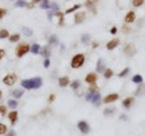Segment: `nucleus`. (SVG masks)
Segmentation results:
<instances>
[{"instance_id":"1","label":"nucleus","mask_w":145,"mask_h":136,"mask_svg":"<svg viewBox=\"0 0 145 136\" xmlns=\"http://www.w3.org/2000/svg\"><path fill=\"white\" fill-rule=\"evenodd\" d=\"M43 85V79L40 77H35L31 79H24L21 81V86L26 89H37Z\"/></svg>"},{"instance_id":"2","label":"nucleus","mask_w":145,"mask_h":136,"mask_svg":"<svg viewBox=\"0 0 145 136\" xmlns=\"http://www.w3.org/2000/svg\"><path fill=\"white\" fill-rule=\"evenodd\" d=\"M84 61H85V56L83 55V54H77V55H75L71 59V67L72 68L82 67Z\"/></svg>"},{"instance_id":"3","label":"nucleus","mask_w":145,"mask_h":136,"mask_svg":"<svg viewBox=\"0 0 145 136\" xmlns=\"http://www.w3.org/2000/svg\"><path fill=\"white\" fill-rule=\"evenodd\" d=\"M29 50H30L29 45H27V43H21V45H19L17 47L16 55L18 56V57H22V56L26 55V54H27Z\"/></svg>"},{"instance_id":"4","label":"nucleus","mask_w":145,"mask_h":136,"mask_svg":"<svg viewBox=\"0 0 145 136\" xmlns=\"http://www.w3.org/2000/svg\"><path fill=\"white\" fill-rule=\"evenodd\" d=\"M16 80H17V76L15 74H9V75H7L4 78V83L8 86H12L16 83Z\"/></svg>"},{"instance_id":"5","label":"nucleus","mask_w":145,"mask_h":136,"mask_svg":"<svg viewBox=\"0 0 145 136\" xmlns=\"http://www.w3.org/2000/svg\"><path fill=\"white\" fill-rule=\"evenodd\" d=\"M124 53H125L127 56H129V57H132V56L135 55V53H136L135 46H134L133 43H128V45H126V47L124 48Z\"/></svg>"},{"instance_id":"6","label":"nucleus","mask_w":145,"mask_h":136,"mask_svg":"<svg viewBox=\"0 0 145 136\" xmlns=\"http://www.w3.org/2000/svg\"><path fill=\"white\" fill-rule=\"evenodd\" d=\"M78 128L79 130L83 133V134H87V133H89V125L87 124L86 122H84V120H82V122L78 123Z\"/></svg>"},{"instance_id":"7","label":"nucleus","mask_w":145,"mask_h":136,"mask_svg":"<svg viewBox=\"0 0 145 136\" xmlns=\"http://www.w3.org/2000/svg\"><path fill=\"white\" fill-rule=\"evenodd\" d=\"M118 99V95L117 94H110L104 98V103L105 104H110V103H113Z\"/></svg>"},{"instance_id":"8","label":"nucleus","mask_w":145,"mask_h":136,"mask_svg":"<svg viewBox=\"0 0 145 136\" xmlns=\"http://www.w3.org/2000/svg\"><path fill=\"white\" fill-rule=\"evenodd\" d=\"M85 17H86V14L85 12H77L76 15H75V22L76 24H81L85 20Z\"/></svg>"},{"instance_id":"9","label":"nucleus","mask_w":145,"mask_h":136,"mask_svg":"<svg viewBox=\"0 0 145 136\" xmlns=\"http://www.w3.org/2000/svg\"><path fill=\"white\" fill-rule=\"evenodd\" d=\"M118 43H120V40H118V39H113V40H111V41L107 42V45H106V48H107L108 50H113L114 48L117 47Z\"/></svg>"},{"instance_id":"10","label":"nucleus","mask_w":145,"mask_h":136,"mask_svg":"<svg viewBox=\"0 0 145 136\" xmlns=\"http://www.w3.org/2000/svg\"><path fill=\"white\" fill-rule=\"evenodd\" d=\"M135 18H136L135 12H134V11H128L127 15L125 16V21L127 22V24H131V22H133L134 20H135Z\"/></svg>"},{"instance_id":"11","label":"nucleus","mask_w":145,"mask_h":136,"mask_svg":"<svg viewBox=\"0 0 145 136\" xmlns=\"http://www.w3.org/2000/svg\"><path fill=\"white\" fill-rule=\"evenodd\" d=\"M85 80H86V83H88V84H95V81L97 80V76L95 75V74L90 73V74H88V75L86 76Z\"/></svg>"},{"instance_id":"12","label":"nucleus","mask_w":145,"mask_h":136,"mask_svg":"<svg viewBox=\"0 0 145 136\" xmlns=\"http://www.w3.org/2000/svg\"><path fill=\"white\" fill-rule=\"evenodd\" d=\"M105 69V64L102 59H98L97 61V66H96V71L97 73H103Z\"/></svg>"},{"instance_id":"13","label":"nucleus","mask_w":145,"mask_h":136,"mask_svg":"<svg viewBox=\"0 0 145 136\" xmlns=\"http://www.w3.org/2000/svg\"><path fill=\"white\" fill-rule=\"evenodd\" d=\"M92 103L94 105H96V106H99L100 105V94L99 93L94 94V96H93V98H92Z\"/></svg>"},{"instance_id":"14","label":"nucleus","mask_w":145,"mask_h":136,"mask_svg":"<svg viewBox=\"0 0 145 136\" xmlns=\"http://www.w3.org/2000/svg\"><path fill=\"white\" fill-rule=\"evenodd\" d=\"M133 102H134L133 97H127V98H125L123 101V106L125 107V108H129V107H131V105L133 104Z\"/></svg>"},{"instance_id":"15","label":"nucleus","mask_w":145,"mask_h":136,"mask_svg":"<svg viewBox=\"0 0 145 136\" xmlns=\"http://www.w3.org/2000/svg\"><path fill=\"white\" fill-rule=\"evenodd\" d=\"M8 117H9V119H10V122H11V124L14 125L15 123L17 122V118H18V113L17 112H11V113H9V115H8Z\"/></svg>"},{"instance_id":"16","label":"nucleus","mask_w":145,"mask_h":136,"mask_svg":"<svg viewBox=\"0 0 145 136\" xmlns=\"http://www.w3.org/2000/svg\"><path fill=\"white\" fill-rule=\"evenodd\" d=\"M58 83H59V86L60 87H66L69 84V78L68 77H60Z\"/></svg>"},{"instance_id":"17","label":"nucleus","mask_w":145,"mask_h":136,"mask_svg":"<svg viewBox=\"0 0 145 136\" xmlns=\"http://www.w3.org/2000/svg\"><path fill=\"white\" fill-rule=\"evenodd\" d=\"M30 51H31L32 54H39V51H40V46L38 45V43H33V45L30 47Z\"/></svg>"},{"instance_id":"18","label":"nucleus","mask_w":145,"mask_h":136,"mask_svg":"<svg viewBox=\"0 0 145 136\" xmlns=\"http://www.w3.org/2000/svg\"><path fill=\"white\" fill-rule=\"evenodd\" d=\"M41 55L44 56V57L48 58L49 56H50V50H49V48L47 46H45V47H43V49H41Z\"/></svg>"},{"instance_id":"19","label":"nucleus","mask_w":145,"mask_h":136,"mask_svg":"<svg viewBox=\"0 0 145 136\" xmlns=\"http://www.w3.org/2000/svg\"><path fill=\"white\" fill-rule=\"evenodd\" d=\"M21 30H22V32H24V35L26 36V37H30V36L32 35V30L30 29V28H28V27H22Z\"/></svg>"},{"instance_id":"20","label":"nucleus","mask_w":145,"mask_h":136,"mask_svg":"<svg viewBox=\"0 0 145 136\" xmlns=\"http://www.w3.org/2000/svg\"><path fill=\"white\" fill-rule=\"evenodd\" d=\"M132 81L135 83V84H141L142 81H143V77H142L141 75H135L133 78H132Z\"/></svg>"},{"instance_id":"21","label":"nucleus","mask_w":145,"mask_h":136,"mask_svg":"<svg viewBox=\"0 0 145 136\" xmlns=\"http://www.w3.org/2000/svg\"><path fill=\"white\" fill-rule=\"evenodd\" d=\"M11 94H12V96H14L15 98H20V97L24 95V92L20 90V89H16V90H14Z\"/></svg>"},{"instance_id":"22","label":"nucleus","mask_w":145,"mask_h":136,"mask_svg":"<svg viewBox=\"0 0 145 136\" xmlns=\"http://www.w3.org/2000/svg\"><path fill=\"white\" fill-rule=\"evenodd\" d=\"M48 42L50 43V45H57V42H58V39H57V36H56V35L50 36V37H49Z\"/></svg>"},{"instance_id":"23","label":"nucleus","mask_w":145,"mask_h":136,"mask_svg":"<svg viewBox=\"0 0 145 136\" xmlns=\"http://www.w3.org/2000/svg\"><path fill=\"white\" fill-rule=\"evenodd\" d=\"M79 8H81V5H75V6H72L71 8L67 9L66 11H65V14H66V15H68V14H70V12L75 11V10H77V9H79Z\"/></svg>"},{"instance_id":"24","label":"nucleus","mask_w":145,"mask_h":136,"mask_svg":"<svg viewBox=\"0 0 145 136\" xmlns=\"http://www.w3.org/2000/svg\"><path fill=\"white\" fill-rule=\"evenodd\" d=\"M56 16L59 18V25L63 26V25H64V14H63V12L57 11V12H56Z\"/></svg>"},{"instance_id":"25","label":"nucleus","mask_w":145,"mask_h":136,"mask_svg":"<svg viewBox=\"0 0 145 136\" xmlns=\"http://www.w3.org/2000/svg\"><path fill=\"white\" fill-rule=\"evenodd\" d=\"M40 8L41 9H49L50 8V5H49L48 0H43V4H40Z\"/></svg>"},{"instance_id":"26","label":"nucleus","mask_w":145,"mask_h":136,"mask_svg":"<svg viewBox=\"0 0 145 136\" xmlns=\"http://www.w3.org/2000/svg\"><path fill=\"white\" fill-rule=\"evenodd\" d=\"M96 2H97V0H87V1H86V6L88 7V8H90L92 10H94V9H93V6H94ZM94 11H95V10H94Z\"/></svg>"},{"instance_id":"27","label":"nucleus","mask_w":145,"mask_h":136,"mask_svg":"<svg viewBox=\"0 0 145 136\" xmlns=\"http://www.w3.org/2000/svg\"><path fill=\"white\" fill-rule=\"evenodd\" d=\"M89 38H90V36H89L88 34H85V35H83V36H82V42L86 45V43L89 41Z\"/></svg>"},{"instance_id":"28","label":"nucleus","mask_w":145,"mask_h":136,"mask_svg":"<svg viewBox=\"0 0 145 136\" xmlns=\"http://www.w3.org/2000/svg\"><path fill=\"white\" fill-rule=\"evenodd\" d=\"M15 6L16 7H26L27 6V2H26L25 0H17V2L15 4Z\"/></svg>"},{"instance_id":"29","label":"nucleus","mask_w":145,"mask_h":136,"mask_svg":"<svg viewBox=\"0 0 145 136\" xmlns=\"http://www.w3.org/2000/svg\"><path fill=\"white\" fill-rule=\"evenodd\" d=\"M89 93H93V94L98 93V87L95 84H92V86L89 87Z\"/></svg>"},{"instance_id":"30","label":"nucleus","mask_w":145,"mask_h":136,"mask_svg":"<svg viewBox=\"0 0 145 136\" xmlns=\"http://www.w3.org/2000/svg\"><path fill=\"white\" fill-rule=\"evenodd\" d=\"M113 76V70L112 69H106L104 71V77L105 78H111Z\"/></svg>"},{"instance_id":"31","label":"nucleus","mask_w":145,"mask_h":136,"mask_svg":"<svg viewBox=\"0 0 145 136\" xmlns=\"http://www.w3.org/2000/svg\"><path fill=\"white\" fill-rule=\"evenodd\" d=\"M18 105V103L16 101H14V99H10V101H8V106L10 107V108H16Z\"/></svg>"},{"instance_id":"32","label":"nucleus","mask_w":145,"mask_h":136,"mask_svg":"<svg viewBox=\"0 0 145 136\" xmlns=\"http://www.w3.org/2000/svg\"><path fill=\"white\" fill-rule=\"evenodd\" d=\"M9 36V32H8V30H1L0 31V39H4V38H7Z\"/></svg>"},{"instance_id":"33","label":"nucleus","mask_w":145,"mask_h":136,"mask_svg":"<svg viewBox=\"0 0 145 136\" xmlns=\"http://www.w3.org/2000/svg\"><path fill=\"white\" fill-rule=\"evenodd\" d=\"M19 38H20V36L18 35V34H16V35H12V36H10V41L11 42H16V41H18L19 40Z\"/></svg>"},{"instance_id":"34","label":"nucleus","mask_w":145,"mask_h":136,"mask_svg":"<svg viewBox=\"0 0 145 136\" xmlns=\"http://www.w3.org/2000/svg\"><path fill=\"white\" fill-rule=\"evenodd\" d=\"M144 4V0H133V6L134 7H139Z\"/></svg>"},{"instance_id":"35","label":"nucleus","mask_w":145,"mask_h":136,"mask_svg":"<svg viewBox=\"0 0 145 136\" xmlns=\"http://www.w3.org/2000/svg\"><path fill=\"white\" fill-rule=\"evenodd\" d=\"M79 85H81V83H79V80H74L72 83L70 84V86H71V88L72 89H77L79 87Z\"/></svg>"},{"instance_id":"36","label":"nucleus","mask_w":145,"mask_h":136,"mask_svg":"<svg viewBox=\"0 0 145 136\" xmlns=\"http://www.w3.org/2000/svg\"><path fill=\"white\" fill-rule=\"evenodd\" d=\"M114 112H115V108H106L104 111V115L108 116V115H112Z\"/></svg>"},{"instance_id":"37","label":"nucleus","mask_w":145,"mask_h":136,"mask_svg":"<svg viewBox=\"0 0 145 136\" xmlns=\"http://www.w3.org/2000/svg\"><path fill=\"white\" fill-rule=\"evenodd\" d=\"M7 132V126L5 124H0V135H4Z\"/></svg>"},{"instance_id":"38","label":"nucleus","mask_w":145,"mask_h":136,"mask_svg":"<svg viewBox=\"0 0 145 136\" xmlns=\"http://www.w3.org/2000/svg\"><path fill=\"white\" fill-rule=\"evenodd\" d=\"M128 73H129V68H125V69H124V70H122L121 73L118 74V76H120V77H124V76H126V75H127Z\"/></svg>"},{"instance_id":"39","label":"nucleus","mask_w":145,"mask_h":136,"mask_svg":"<svg viewBox=\"0 0 145 136\" xmlns=\"http://www.w3.org/2000/svg\"><path fill=\"white\" fill-rule=\"evenodd\" d=\"M49 65H50V60H49L48 58H46L45 61H44V67H45V68H48Z\"/></svg>"},{"instance_id":"40","label":"nucleus","mask_w":145,"mask_h":136,"mask_svg":"<svg viewBox=\"0 0 145 136\" xmlns=\"http://www.w3.org/2000/svg\"><path fill=\"white\" fill-rule=\"evenodd\" d=\"M6 111H7L6 106H4V105H2V106H0V114H1V115L6 114Z\"/></svg>"},{"instance_id":"41","label":"nucleus","mask_w":145,"mask_h":136,"mask_svg":"<svg viewBox=\"0 0 145 136\" xmlns=\"http://www.w3.org/2000/svg\"><path fill=\"white\" fill-rule=\"evenodd\" d=\"M93 96H94V94H93V93H88V94H87V95H86V101H87V102L92 101Z\"/></svg>"},{"instance_id":"42","label":"nucleus","mask_w":145,"mask_h":136,"mask_svg":"<svg viewBox=\"0 0 145 136\" xmlns=\"http://www.w3.org/2000/svg\"><path fill=\"white\" fill-rule=\"evenodd\" d=\"M5 15H6V10H5V9H0V19H1V18H4Z\"/></svg>"},{"instance_id":"43","label":"nucleus","mask_w":145,"mask_h":136,"mask_svg":"<svg viewBox=\"0 0 145 136\" xmlns=\"http://www.w3.org/2000/svg\"><path fill=\"white\" fill-rule=\"evenodd\" d=\"M51 8H53V10H54V11H57V10L59 9V7L57 6L56 4H51Z\"/></svg>"},{"instance_id":"44","label":"nucleus","mask_w":145,"mask_h":136,"mask_svg":"<svg viewBox=\"0 0 145 136\" xmlns=\"http://www.w3.org/2000/svg\"><path fill=\"white\" fill-rule=\"evenodd\" d=\"M116 32H117V28L116 27H113L112 29H111V34H113V35H115Z\"/></svg>"},{"instance_id":"45","label":"nucleus","mask_w":145,"mask_h":136,"mask_svg":"<svg viewBox=\"0 0 145 136\" xmlns=\"http://www.w3.org/2000/svg\"><path fill=\"white\" fill-rule=\"evenodd\" d=\"M49 103H53L54 101H55V95H50V96H49Z\"/></svg>"},{"instance_id":"46","label":"nucleus","mask_w":145,"mask_h":136,"mask_svg":"<svg viewBox=\"0 0 145 136\" xmlns=\"http://www.w3.org/2000/svg\"><path fill=\"white\" fill-rule=\"evenodd\" d=\"M5 56V50H2V49H0V60L2 59V57Z\"/></svg>"},{"instance_id":"47","label":"nucleus","mask_w":145,"mask_h":136,"mask_svg":"<svg viewBox=\"0 0 145 136\" xmlns=\"http://www.w3.org/2000/svg\"><path fill=\"white\" fill-rule=\"evenodd\" d=\"M7 136H16V133H15L14 130H11V132L8 133V135H7Z\"/></svg>"},{"instance_id":"48","label":"nucleus","mask_w":145,"mask_h":136,"mask_svg":"<svg viewBox=\"0 0 145 136\" xmlns=\"http://www.w3.org/2000/svg\"><path fill=\"white\" fill-rule=\"evenodd\" d=\"M120 118H121V119H123V120H126V118H127V117H126V115H121Z\"/></svg>"},{"instance_id":"49","label":"nucleus","mask_w":145,"mask_h":136,"mask_svg":"<svg viewBox=\"0 0 145 136\" xmlns=\"http://www.w3.org/2000/svg\"><path fill=\"white\" fill-rule=\"evenodd\" d=\"M51 12H53V11H50L48 14V18H49V19H51V18H53V14H51Z\"/></svg>"},{"instance_id":"50","label":"nucleus","mask_w":145,"mask_h":136,"mask_svg":"<svg viewBox=\"0 0 145 136\" xmlns=\"http://www.w3.org/2000/svg\"><path fill=\"white\" fill-rule=\"evenodd\" d=\"M97 46H98V43H97V42H93V47H94V48H96Z\"/></svg>"},{"instance_id":"51","label":"nucleus","mask_w":145,"mask_h":136,"mask_svg":"<svg viewBox=\"0 0 145 136\" xmlns=\"http://www.w3.org/2000/svg\"><path fill=\"white\" fill-rule=\"evenodd\" d=\"M40 1H43V0H33V2H40Z\"/></svg>"},{"instance_id":"52","label":"nucleus","mask_w":145,"mask_h":136,"mask_svg":"<svg viewBox=\"0 0 145 136\" xmlns=\"http://www.w3.org/2000/svg\"><path fill=\"white\" fill-rule=\"evenodd\" d=\"M0 97H1V92H0Z\"/></svg>"}]
</instances>
